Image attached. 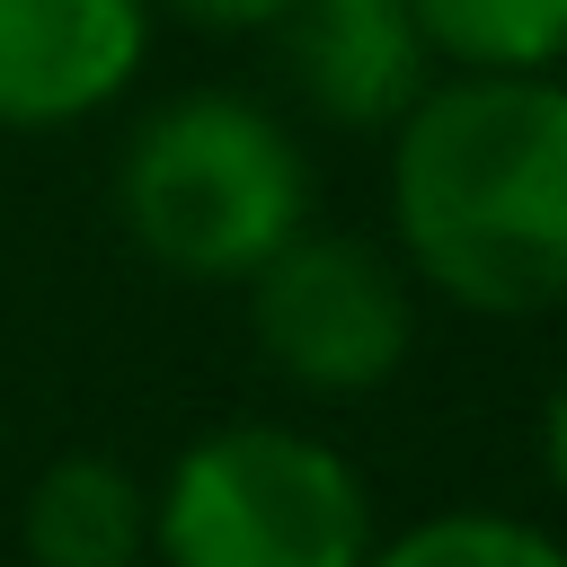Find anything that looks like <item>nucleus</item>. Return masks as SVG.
Wrapping results in <instances>:
<instances>
[{"mask_svg":"<svg viewBox=\"0 0 567 567\" xmlns=\"http://www.w3.org/2000/svg\"><path fill=\"white\" fill-rule=\"evenodd\" d=\"M151 0H0V133H53L133 89Z\"/></svg>","mask_w":567,"mask_h":567,"instance_id":"5","label":"nucleus"},{"mask_svg":"<svg viewBox=\"0 0 567 567\" xmlns=\"http://www.w3.org/2000/svg\"><path fill=\"white\" fill-rule=\"evenodd\" d=\"M540 461H549V478H558V496H567V372H558L549 416H540Z\"/></svg>","mask_w":567,"mask_h":567,"instance_id":"11","label":"nucleus"},{"mask_svg":"<svg viewBox=\"0 0 567 567\" xmlns=\"http://www.w3.org/2000/svg\"><path fill=\"white\" fill-rule=\"evenodd\" d=\"M151 496L106 452H62L27 487V558L35 567H142Z\"/></svg>","mask_w":567,"mask_h":567,"instance_id":"7","label":"nucleus"},{"mask_svg":"<svg viewBox=\"0 0 567 567\" xmlns=\"http://www.w3.org/2000/svg\"><path fill=\"white\" fill-rule=\"evenodd\" d=\"M363 567H567V540H549L540 523L514 514H425L399 540H372Z\"/></svg>","mask_w":567,"mask_h":567,"instance_id":"9","label":"nucleus"},{"mask_svg":"<svg viewBox=\"0 0 567 567\" xmlns=\"http://www.w3.org/2000/svg\"><path fill=\"white\" fill-rule=\"evenodd\" d=\"M151 549L168 567H363L372 496L319 434L221 425L151 496Z\"/></svg>","mask_w":567,"mask_h":567,"instance_id":"3","label":"nucleus"},{"mask_svg":"<svg viewBox=\"0 0 567 567\" xmlns=\"http://www.w3.org/2000/svg\"><path fill=\"white\" fill-rule=\"evenodd\" d=\"M248 337L257 354L310 390V399H363L381 390L408 346H416V301L408 275L346 230H292L257 275H248Z\"/></svg>","mask_w":567,"mask_h":567,"instance_id":"4","label":"nucleus"},{"mask_svg":"<svg viewBox=\"0 0 567 567\" xmlns=\"http://www.w3.org/2000/svg\"><path fill=\"white\" fill-rule=\"evenodd\" d=\"M390 230L408 266L478 310L540 319L567 301V89L470 71L390 124Z\"/></svg>","mask_w":567,"mask_h":567,"instance_id":"1","label":"nucleus"},{"mask_svg":"<svg viewBox=\"0 0 567 567\" xmlns=\"http://www.w3.org/2000/svg\"><path fill=\"white\" fill-rule=\"evenodd\" d=\"M416 27L461 71H549L567 53V0H416Z\"/></svg>","mask_w":567,"mask_h":567,"instance_id":"8","label":"nucleus"},{"mask_svg":"<svg viewBox=\"0 0 567 567\" xmlns=\"http://www.w3.org/2000/svg\"><path fill=\"white\" fill-rule=\"evenodd\" d=\"M115 213L151 266L186 284H248L310 221V159L257 97L186 89L124 142Z\"/></svg>","mask_w":567,"mask_h":567,"instance_id":"2","label":"nucleus"},{"mask_svg":"<svg viewBox=\"0 0 567 567\" xmlns=\"http://www.w3.org/2000/svg\"><path fill=\"white\" fill-rule=\"evenodd\" d=\"M186 27H213V35H266L292 0H168Z\"/></svg>","mask_w":567,"mask_h":567,"instance_id":"10","label":"nucleus"},{"mask_svg":"<svg viewBox=\"0 0 567 567\" xmlns=\"http://www.w3.org/2000/svg\"><path fill=\"white\" fill-rule=\"evenodd\" d=\"M284 80L319 124L346 133H390L434 80V44L416 27V0H292L275 18Z\"/></svg>","mask_w":567,"mask_h":567,"instance_id":"6","label":"nucleus"}]
</instances>
